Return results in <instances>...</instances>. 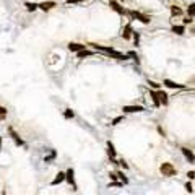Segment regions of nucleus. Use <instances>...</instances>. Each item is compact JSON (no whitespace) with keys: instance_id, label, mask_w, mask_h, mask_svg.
<instances>
[{"instance_id":"nucleus-1","label":"nucleus","mask_w":195,"mask_h":195,"mask_svg":"<svg viewBox=\"0 0 195 195\" xmlns=\"http://www.w3.org/2000/svg\"><path fill=\"white\" fill-rule=\"evenodd\" d=\"M96 51H103V52H107V54H111L112 57H115V58H120V60H124V58H127V55L125 54H120V52H115L112 47H106V46H98V44H91Z\"/></svg>"},{"instance_id":"nucleus-2","label":"nucleus","mask_w":195,"mask_h":195,"mask_svg":"<svg viewBox=\"0 0 195 195\" xmlns=\"http://www.w3.org/2000/svg\"><path fill=\"white\" fill-rule=\"evenodd\" d=\"M161 174L163 176H168V177H171V176H176V168L171 164V163H163L161 168H159Z\"/></svg>"},{"instance_id":"nucleus-3","label":"nucleus","mask_w":195,"mask_h":195,"mask_svg":"<svg viewBox=\"0 0 195 195\" xmlns=\"http://www.w3.org/2000/svg\"><path fill=\"white\" fill-rule=\"evenodd\" d=\"M65 181L72 185L73 190H76V184H75V179H73V169H72V168L67 169V172H65Z\"/></svg>"},{"instance_id":"nucleus-4","label":"nucleus","mask_w":195,"mask_h":195,"mask_svg":"<svg viewBox=\"0 0 195 195\" xmlns=\"http://www.w3.org/2000/svg\"><path fill=\"white\" fill-rule=\"evenodd\" d=\"M130 15H132L133 18H138L140 21L145 23V25L150 23V16H146V15H143V13H140V12H130Z\"/></svg>"},{"instance_id":"nucleus-5","label":"nucleus","mask_w":195,"mask_h":195,"mask_svg":"<svg viewBox=\"0 0 195 195\" xmlns=\"http://www.w3.org/2000/svg\"><path fill=\"white\" fill-rule=\"evenodd\" d=\"M68 49H70L72 52H81V51H85V46L78 44V42H70L68 44Z\"/></svg>"},{"instance_id":"nucleus-6","label":"nucleus","mask_w":195,"mask_h":195,"mask_svg":"<svg viewBox=\"0 0 195 195\" xmlns=\"http://www.w3.org/2000/svg\"><path fill=\"white\" fill-rule=\"evenodd\" d=\"M181 150H182V154L189 159V163H195V154H193L189 148H181Z\"/></svg>"},{"instance_id":"nucleus-7","label":"nucleus","mask_w":195,"mask_h":195,"mask_svg":"<svg viewBox=\"0 0 195 195\" xmlns=\"http://www.w3.org/2000/svg\"><path fill=\"white\" fill-rule=\"evenodd\" d=\"M142 106H124V112H142Z\"/></svg>"},{"instance_id":"nucleus-8","label":"nucleus","mask_w":195,"mask_h":195,"mask_svg":"<svg viewBox=\"0 0 195 195\" xmlns=\"http://www.w3.org/2000/svg\"><path fill=\"white\" fill-rule=\"evenodd\" d=\"M111 8L114 10V12H117L119 15H124V8H122L119 3H117L115 0H111Z\"/></svg>"},{"instance_id":"nucleus-9","label":"nucleus","mask_w":195,"mask_h":195,"mask_svg":"<svg viewBox=\"0 0 195 195\" xmlns=\"http://www.w3.org/2000/svg\"><path fill=\"white\" fill-rule=\"evenodd\" d=\"M8 132H10V135H12V138L15 140V143H16V145H23V140L20 138V136H18V133H16V132H15V130L12 129V127H10V129H8Z\"/></svg>"},{"instance_id":"nucleus-10","label":"nucleus","mask_w":195,"mask_h":195,"mask_svg":"<svg viewBox=\"0 0 195 195\" xmlns=\"http://www.w3.org/2000/svg\"><path fill=\"white\" fill-rule=\"evenodd\" d=\"M154 93H156V96H158V99H159L161 104H166V103H168V94H166L164 91L159 90V91H154Z\"/></svg>"},{"instance_id":"nucleus-11","label":"nucleus","mask_w":195,"mask_h":195,"mask_svg":"<svg viewBox=\"0 0 195 195\" xmlns=\"http://www.w3.org/2000/svg\"><path fill=\"white\" fill-rule=\"evenodd\" d=\"M64 181H65V172H58L57 177H55L51 184H52V185H57V184H60V182H64Z\"/></svg>"},{"instance_id":"nucleus-12","label":"nucleus","mask_w":195,"mask_h":195,"mask_svg":"<svg viewBox=\"0 0 195 195\" xmlns=\"http://www.w3.org/2000/svg\"><path fill=\"white\" fill-rule=\"evenodd\" d=\"M130 33H132V26H130V25H127V26L124 28L122 37H124V39H130Z\"/></svg>"},{"instance_id":"nucleus-13","label":"nucleus","mask_w":195,"mask_h":195,"mask_svg":"<svg viewBox=\"0 0 195 195\" xmlns=\"http://www.w3.org/2000/svg\"><path fill=\"white\" fill-rule=\"evenodd\" d=\"M54 5H55L54 2H42L41 5H39V8H41V10H44V12H47V10H51Z\"/></svg>"},{"instance_id":"nucleus-14","label":"nucleus","mask_w":195,"mask_h":195,"mask_svg":"<svg viewBox=\"0 0 195 195\" xmlns=\"http://www.w3.org/2000/svg\"><path fill=\"white\" fill-rule=\"evenodd\" d=\"M164 85L169 86V88H184V85H179V83H174L171 80H164Z\"/></svg>"},{"instance_id":"nucleus-15","label":"nucleus","mask_w":195,"mask_h":195,"mask_svg":"<svg viewBox=\"0 0 195 195\" xmlns=\"http://www.w3.org/2000/svg\"><path fill=\"white\" fill-rule=\"evenodd\" d=\"M172 33H176V34H184L185 33V28L184 26H172Z\"/></svg>"},{"instance_id":"nucleus-16","label":"nucleus","mask_w":195,"mask_h":195,"mask_svg":"<svg viewBox=\"0 0 195 195\" xmlns=\"http://www.w3.org/2000/svg\"><path fill=\"white\" fill-rule=\"evenodd\" d=\"M107 148H109V150H107L109 156H111V158H114V156H115V150H114V145H112L111 142H107Z\"/></svg>"},{"instance_id":"nucleus-17","label":"nucleus","mask_w":195,"mask_h":195,"mask_svg":"<svg viewBox=\"0 0 195 195\" xmlns=\"http://www.w3.org/2000/svg\"><path fill=\"white\" fill-rule=\"evenodd\" d=\"M187 15H189V16H193V15H195V3H190V5H189Z\"/></svg>"},{"instance_id":"nucleus-18","label":"nucleus","mask_w":195,"mask_h":195,"mask_svg":"<svg viewBox=\"0 0 195 195\" xmlns=\"http://www.w3.org/2000/svg\"><path fill=\"white\" fill-rule=\"evenodd\" d=\"M150 96L153 98V101H154V104H156V106H159V104H161V103H159V99H158V96H156V93H154V91H151V93H150Z\"/></svg>"},{"instance_id":"nucleus-19","label":"nucleus","mask_w":195,"mask_h":195,"mask_svg":"<svg viewBox=\"0 0 195 195\" xmlns=\"http://www.w3.org/2000/svg\"><path fill=\"white\" fill-rule=\"evenodd\" d=\"M37 7H39V5H36V3H29V2L26 3V8L29 10V12H34V10H36Z\"/></svg>"},{"instance_id":"nucleus-20","label":"nucleus","mask_w":195,"mask_h":195,"mask_svg":"<svg viewBox=\"0 0 195 195\" xmlns=\"http://www.w3.org/2000/svg\"><path fill=\"white\" fill-rule=\"evenodd\" d=\"M171 13L172 15H181L182 12H181V8H177V7H171Z\"/></svg>"},{"instance_id":"nucleus-21","label":"nucleus","mask_w":195,"mask_h":195,"mask_svg":"<svg viewBox=\"0 0 195 195\" xmlns=\"http://www.w3.org/2000/svg\"><path fill=\"white\" fill-rule=\"evenodd\" d=\"M64 115H65V119H70V117H73V111L72 109H67Z\"/></svg>"},{"instance_id":"nucleus-22","label":"nucleus","mask_w":195,"mask_h":195,"mask_svg":"<svg viewBox=\"0 0 195 195\" xmlns=\"http://www.w3.org/2000/svg\"><path fill=\"white\" fill-rule=\"evenodd\" d=\"M5 115H7V109H5V107H0V120H2Z\"/></svg>"},{"instance_id":"nucleus-23","label":"nucleus","mask_w":195,"mask_h":195,"mask_svg":"<svg viewBox=\"0 0 195 195\" xmlns=\"http://www.w3.org/2000/svg\"><path fill=\"white\" fill-rule=\"evenodd\" d=\"M90 54L91 52H88V51H81V52H78V57L81 58V57H86V55H90Z\"/></svg>"},{"instance_id":"nucleus-24","label":"nucleus","mask_w":195,"mask_h":195,"mask_svg":"<svg viewBox=\"0 0 195 195\" xmlns=\"http://www.w3.org/2000/svg\"><path fill=\"white\" fill-rule=\"evenodd\" d=\"M150 86H151V88H154V90H158V91H159V86H161V85L154 83V81H150Z\"/></svg>"},{"instance_id":"nucleus-25","label":"nucleus","mask_w":195,"mask_h":195,"mask_svg":"<svg viewBox=\"0 0 195 195\" xmlns=\"http://www.w3.org/2000/svg\"><path fill=\"white\" fill-rule=\"evenodd\" d=\"M133 41H135V44H138V41H140V36H138V33H133Z\"/></svg>"},{"instance_id":"nucleus-26","label":"nucleus","mask_w":195,"mask_h":195,"mask_svg":"<svg viewBox=\"0 0 195 195\" xmlns=\"http://www.w3.org/2000/svg\"><path fill=\"white\" fill-rule=\"evenodd\" d=\"M185 190H187V192H192L193 189H192V184L190 182H187V184H185Z\"/></svg>"},{"instance_id":"nucleus-27","label":"nucleus","mask_w":195,"mask_h":195,"mask_svg":"<svg viewBox=\"0 0 195 195\" xmlns=\"http://www.w3.org/2000/svg\"><path fill=\"white\" fill-rule=\"evenodd\" d=\"M120 120H122V117H115V119L112 120V125H117V124H119Z\"/></svg>"},{"instance_id":"nucleus-28","label":"nucleus","mask_w":195,"mask_h":195,"mask_svg":"<svg viewBox=\"0 0 195 195\" xmlns=\"http://www.w3.org/2000/svg\"><path fill=\"white\" fill-rule=\"evenodd\" d=\"M127 55H130V57H133V58H135V60H136V62H138V55H136L135 52H129V54H127Z\"/></svg>"},{"instance_id":"nucleus-29","label":"nucleus","mask_w":195,"mask_h":195,"mask_svg":"<svg viewBox=\"0 0 195 195\" xmlns=\"http://www.w3.org/2000/svg\"><path fill=\"white\" fill-rule=\"evenodd\" d=\"M187 176H189V179H193V177H195V172H193V171H190Z\"/></svg>"},{"instance_id":"nucleus-30","label":"nucleus","mask_w":195,"mask_h":195,"mask_svg":"<svg viewBox=\"0 0 195 195\" xmlns=\"http://www.w3.org/2000/svg\"><path fill=\"white\" fill-rule=\"evenodd\" d=\"M68 3H78V2H81V0H67Z\"/></svg>"},{"instance_id":"nucleus-31","label":"nucleus","mask_w":195,"mask_h":195,"mask_svg":"<svg viewBox=\"0 0 195 195\" xmlns=\"http://www.w3.org/2000/svg\"><path fill=\"white\" fill-rule=\"evenodd\" d=\"M0 150H2V136H0Z\"/></svg>"}]
</instances>
